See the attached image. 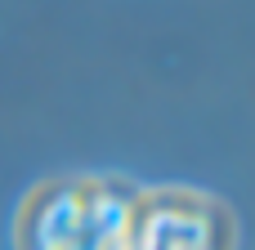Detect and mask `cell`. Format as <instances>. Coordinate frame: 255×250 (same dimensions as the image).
<instances>
[{"mask_svg": "<svg viewBox=\"0 0 255 250\" xmlns=\"http://www.w3.org/2000/svg\"><path fill=\"white\" fill-rule=\"evenodd\" d=\"M130 206L103 179L40 188L22 215V250H121Z\"/></svg>", "mask_w": 255, "mask_h": 250, "instance_id": "cell-1", "label": "cell"}, {"mask_svg": "<svg viewBox=\"0 0 255 250\" xmlns=\"http://www.w3.org/2000/svg\"><path fill=\"white\" fill-rule=\"evenodd\" d=\"M130 250H229V210L202 192H152L130 206Z\"/></svg>", "mask_w": 255, "mask_h": 250, "instance_id": "cell-2", "label": "cell"}]
</instances>
